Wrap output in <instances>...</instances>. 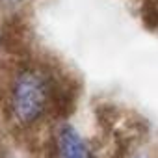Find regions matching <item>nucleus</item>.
<instances>
[{
	"label": "nucleus",
	"instance_id": "obj_1",
	"mask_svg": "<svg viewBox=\"0 0 158 158\" xmlns=\"http://www.w3.org/2000/svg\"><path fill=\"white\" fill-rule=\"evenodd\" d=\"M52 89L48 78L37 69L21 71L11 86L10 104L13 117L21 125H32L41 119L50 104Z\"/></svg>",
	"mask_w": 158,
	"mask_h": 158
},
{
	"label": "nucleus",
	"instance_id": "obj_2",
	"mask_svg": "<svg viewBox=\"0 0 158 158\" xmlns=\"http://www.w3.org/2000/svg\"><path fill=\"white\" fill-rule=\"evenodd\" d=\"M58 158H95L88 141L73 125H61L56 132Z\"/></svg>",
	"mask_w": 158,
	"mask_h": 158
}]
</instances>
